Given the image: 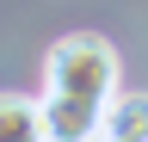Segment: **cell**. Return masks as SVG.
I'll return each instance as SVG.
<instances>
[{
  "mask_svg": "<svg viewBox=\"0 0 148 142\" xmlns=\"http://www.w3.org/2000/svg\"><path fill=\"white\" fill-rule=\"evenodd\" d=\"M117 93V49L99 31H74L43 62V136L49 142H86L99 136L105 99Z\"/></svg>",
  "mask_w": 148,
  "mask_h": 142,
  "instance_id": "6da1fadb",
  "label": "cell"
},
{
  "mask_svg": "<svg viewBox=\"0 0 148 142\" xmlns=\"http://www.w3.org/2000/svg\"><path fill=\"white\" fill-rule=\"evenodd\" d=\"M99 136H111V142H148V93H111L105 117H99Z\"/></svg>",
  "mask_w": 148,
  "mask_h": 142,
  "instance_id": "7a4b0ae2",
  "label": "cell"
},
{
  "mask_svg": "<svg viewBox=\"0 0 148 142\" xmlns=\"http://www.w3.org/2000/svg\"><path fill=\"white\" fill-rule=\"evenodd\" d=\"M43 136V105L25 93H0V142H37Z\"/></svg>",
  "mask_w": 148,
  "mask_h": 142,
  "instance_id": "3957f363",
  "label": "cell"
}]
</instances>
